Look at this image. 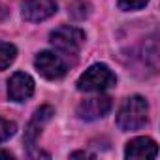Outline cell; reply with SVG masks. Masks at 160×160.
I'll use <instances>...</instances> for the list:
<instances>
[{"mask_svg":"<svg viewBox=\"0 0 160 160\" xmlns=\"http://www.w3.org/2000/svg\"><path fill=\"white\" fill-rule=\"evenodd\" d=\"M147 119H149V104L139 94L126 98L117 113V124L124 132L139 130L141 126H145Z\"/></svg>","mask_w":160,"mask_h":160,"instance_id":"1","label":"cell"},{"mask_svg":"<svg viewBox=\"0 0 160 160\" xmlns=\"http://www.w3.org/2000/svg\"><path fill=\"white\" fill-rule=\"evenodd\" d=\"M115 83H117V77L106 64H92L77 79V89L85 92H100L113 87Z\"/></svg>","mask_w":160,"mask_h":160,"instance_id":"2","label":"cell"},{"mask_svg":"<svg viewBox=\"0 0 160 160\" xmlns=\"http://www.w3.org/2000/svg\"><path fill=\"white\" fill-rule=\"evenodd\" d=\"M85 43V32L75 27H60L51 32V45L64 57H77Z\"/></svg>","mask_w":160,"mask_h":160,"instance_id":"3","label":"cell"},{"mask_svg":"<svg viewBox=\"0 0 160 160\" xmlns=\"http://www.w3.org/2000/svg\"><path fill=\"white\" fill-rule=\"evenodd\" d=\"M111 111V98L109 96H94L87 98L77 106V117L83 121H96L106 117Z\"/></svg>","mask_w":160,"mask_h":160,"instance_id":"4","label":"cell"},{"mask_svg":"<svg viewBox=\"0 0 160 160\" xmlns=\"http://www.w3.org/2000/svg\"><path fill=\"white\" fill-rule=\"evenodd\" d=\"M34 64H36V70L47 79H60L66 73V64H64L62 57L55 55L51 51H42L36 57Z\"/></svg>","mask_w":160,"mask_h":160,"instance_id":"5","label":"cell"},{"mask_svg":"<svg viewBox=\"0 0 160 160\" xmlns=\"http://www.w3.org/2000/svg\"><path fill=\"white\" fill-rule=\"evenodd\" d=\"M34 92V79L25 73V72H17L10 77L8 81V96L13 102H25L27 98H30Z\"/></svg>","mask_w":160,"mask_h":160,"instance_id":"6","label":"cell"},{"mask_svg":"<svg viewBox=\"0 0 160 160\" xmlns=\"http://www.w3.org/2000/svg\"><path fill=\"white\" fill-rule=\"evenodd\" d=\"M57 4L53 0H25L23 4V19L30 23H40L55 15Z\"/></svg>","mask_w":160,"mask_h":160,"instance_id":"7","label":"cell"},{"mask_svg":"<svg viewBox=\"0 0 160 160\" xmlns=\"http://www.w3.org/2000/svg\"><path fill=\"white\" fill-rule=\"evenodd\" d=\"M53 115H55V109H53L51 106H42L40 109H36V113L32 115V119H30V122H28V126H27V130H25V143H27L28 147H32V145L36 143L38 136L42 134L43 124H45L47 121H51Z\"/></svg>","mask_w":160,"mask_h":160,"instance_id":"8","label":"cell"},{"mask_svg":"<svg viewBox=\"0 0 160 160\" xmlns=\"http://www.w3.org/2000/svg\"><path fill=\"white\" fill-rule=\"evenodd\" d=\"M158 152L156 143L151 138H136L132 141L126 143V151L124 156L126 158H154Z\"/></svg>","mask_w":160,"mask_h":160,"instance_id":"9","label":"cell"},{"mask_svg":"<svg viewBox=\"0 0 160 160\" xmlns=\"http://www.w3.org/2000/svg\"><path fill=\"white\" fill-rule=\"evenodd\" d=\"M17 57V49L13 43L0 42V70H6Z\"/></svg>","mask_w":160,"mask_h":160,"instance_id":"10","label":"cell"},{"mask_svg":"<svg viewBox=\"0 0 160 160\" xmlns=\"http://www.w3.org/2000/svg\"><path fill=\"white\" fill-rule=\"evenodd\" d=\"M91 13V4L85 2V0H75V2L70 6V15L75 19H83Z\"/></svg>","mask_w":160,"mask_h":160,"instance_id":"11","label":"cell"},{"mask_svg":"<svg viewBox=\"0 0 160 160\" xmlns=\"http://www.w3.org/2000/svg\"><path fill=\"white\" fill-rule=\"evenodd\" d=\"M15 130H17L15 122H12V121H8V119H2V117H0V143L6 141V139H10V138L15 134Z\"/></svg>","mask_w":160,"mask_h":160,"instance_id":"12","label":"cell"},{"mask_svg":"<svg viewBox=\"0 0 160 160\" xmlns=\"http://www.w3.org/2000/svg\"><path fill=\"white\" fill-rule=\"evenodd\" d=\"M147 2H149V0H119V6L122 10H139Z\"/></svg>","mask_w":160,"mask_h":160,"instance_id":"13","label":"cell"},{"mask_svg":"<svg viewBox=\"0 0 160 160\" xmlns=\"http://www.w3.org/2000/svg\"><path fill=\"white\" fill-rule=\"evenodd\" d=\"M92 158L94 154H91V152H87V151H77V152H72V158Z\"/></svg>","mask_w":160,"mask_h":160,"instance_id":"14","label":"cell"},{"mask_svg":"<svg viewBox=\"0 0 160 160\" xmlns=\"http://www.w3.org/2000/svg\"><path fill=\"white\" fill-rule=\"evenodd\" d=\"M8 17V10H6V6H2V4H0V21H2V19H6Z\"/></svg>","mask_w":160,"mask_h":160,"instance_id":"15","label":"cell"},{"mask_svg":"<svg viewBox=\"0 0 160 160\" xmlns=\"http://www.w3.org/2000/svg\"><path fill=\"white\" fill-rule=\"evenodd\" d=\"M0 156H10V158H12L13 154H12V152H8V151H0Z\"/></svg>","mask_w":160,"mask_h":160,"instance_id":"16","label":"cell"}]
</instances>
